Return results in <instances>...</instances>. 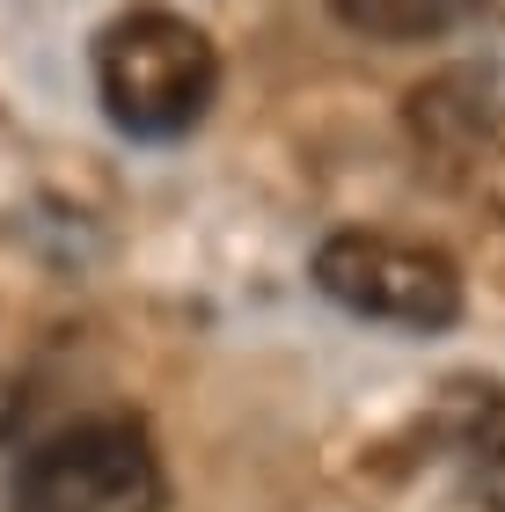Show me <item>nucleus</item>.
<instances>
[{
  "label": "nucleus",
  "instance_id": "f257e3e1",
  "mask_svg": "<svg viewBox=\"0 0 505 512\" xmlns=\"http://www.w3.org/2000/svg\"><path fill=\"white\" fill-rule=\"evenodd\" d=\"M96 96L125 139H183L220 96V52L191 15L132 8L96 37Z\"/></svg>",
  "mask_w": 505,
  "mask_h": 512
},
{
  "label": "nucleus",
  "instance_id": "f03ea898",
  "mask_svg": "<svg viewBox=\"0 0 505 512\" xmlns=\"http://www.w3.org/2000/svg\"><path fill=\"white\" fill-rule=\"evenodd\" d=\"M162 498V454L132 417L66 425L15 469V512H162Z\"/></svg>",
  "mask_w": 505,
  "mask_h": 512
},
{
  "label": "nucleus",
  "instance_id": "7ed1b4c3",
  "mask_svg": "<svg viewBox=\"0 0 505 512\" xmlns=\"http://www.w3.org/2000/svg\"><path fill=\"white\" fill-rule=\"evenodd\" d=\"M315 286L359 322H388V330L432 337L462 315V271L425 242H396L374 227H337L315 249Z\"/></svg>",
  "mask_w": 505,
  "mask_h": 512
},
{
  "label": "nucleus",
  "instance_id": "20e7f679",
  "mask_svg": "<svg viewBox=\"0 0 505 512\" xmlns=\"http://www.w3.org/2000/svg\"><path fill=\"white\" fill-rule=\"evenodd\" d=\"M410 132L447 191L476 198L484 213H505V96H491V81L440 74L410 96Z\"/></svg>",
  "mask_w": 505,
  "mask_h": 512
},
{
  "label": "nucleus",
  "instance_id": "39448f33",
  "mask_svg": "<svg viewBox=\"0 0 505 512\" xmlns=\"http://www.w3.org/2000/svg\"><path fill=\"white\" fill-rule=\"evenodd\" d=\"M440 439H447L454 469L469 483V498L484 512H505V388H491V381L447 388Z\"/></svg>",
  "mask_w": 505,
  "mask_h": 512
},
{
  "label": "nucleus",
  "instance_id": "423d86ee",
  "mask_svg": "<svg viewBox=\"0 0 505 512\" xmlns=\"http://www.w3.org/2000/svg\"><path fill=\"white\" fill-rule=\"evenodd\" d=\"M344 30L374 37V44H432L447 30H462L469 15H484V0H330Z\"/></svg>",
  "mask_w": 505,
  "mask_h": 512
}]
</instances>
